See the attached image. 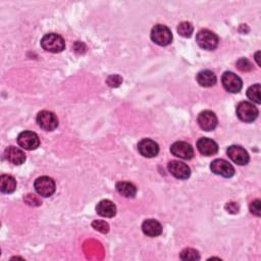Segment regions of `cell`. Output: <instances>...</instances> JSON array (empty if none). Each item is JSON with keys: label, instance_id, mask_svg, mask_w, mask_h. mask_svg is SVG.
Returning <instances> with one entry per match:
<instances>
[{"label": "cell", "instance_id": "6da1fadb", "mask_svg": "<svg viewBox=\"0 0 261 261\" xmlns=\"http://www.w3.org/2000/svg\"><path fill=\"white\" fill-rule=\"evenodd\" d=\"M41 46L47 52L59 53L65 48V41L60 35L47 34L42 38Z\"/></svg>", "mask_w": 261, "mask_h": 261}, {"label": "cell", "instance_id": "7a4b0ae2", "mask_svg": "<svg viewBox=\"0 0 261 261\" xmlns=\"http://www.w3.org/2000/svg\"><path fill=\"white\" fill-rule=\"evenodd\" d=\"M196 41H197V44L205 50H214L219 46L220 43V39L217 35L207 29L198 32L197 36H196Z\"/></svg>", "mask_w": 261, "mask_h": 261}, {"label": "cell", "instance_id": "3957f363", "mask_svg": "<svg viewBox=\"0 0 261 261\" xmlns=\"http://www.w3.org/2000/svg\"><path fill=\"white\" fill-rule=\"evenodd\" d=\"M151 40L159 46H167L172 42L171 31L164 25H156L151 30Z\"/></svg>", "mask_w": 261, "mask_h": 261}, {"label": "cell", "instance_id": "277c9868", "mask_svg": "<svg viewBox=\"0 0 261 261\" xmlns=\"http://www.w3.org/2000/svg\"><path fill=\"white\" fill-rule=\"evenodd\" d=\"M258 115L257 107L248 101H242L237 106V116L244 123H253Z\"/></svg>", "mask_w": 261, "mask_h": 261}, {"label": "cell", "instance_id": "5b68a950", "mask_svg": "<svg viewBox=\"0 0 261 261\" xmlns=\"http://www.w3.org/2000/svg\"><path fill=\"white\" fill-rule=\"evenodd\" d=\"M36 192L43 197H50L55 192V182L49 177H40L34 184Z\"/></svg>", "mask_w": 261, "mask_h": 261}, {"label": "cell", "instance_id": "8992f818", "mask_svg": "<svg viewBox=\"0 0 261 261\" xmlns=\"http://www.w3.org/2000/svg\"><path fill=\"white\" fill-rule=\"evenodd\" d=\"M37 123L41 129L44 130H55L58 127V119L57 117L48 111H42L37 116Z\"/></svg>", "mask_w": 261, "mask_h": 261}, {"label": "cell", "instance_id": "52a82bcc", "mask_svg": "<svg viewBox=\"0 0 261 261\" xmlns=\"http://www.w3.org/2000/svg\"><path fill=\"white\" fill-rule=\"evenodd\" d=\"M222 82L225 89L231 93H239L242 90L243 82L236 74L232 72L224 73L222 77Z\"/></svg>", "mask_w": 261, "mask_h": 261}, {"label": "cell", "instance_id": "ba28073f", "mask_svg": "<svg viewBox=\"0 0 261 261\" xmlns=\"http://www.w3.org/2000/svg\"><path fill=\"white\" fill-rule=\"evenodd\" d=\"M17 144L26 150H35L40 145V139L38 135L31 130L21 132L17 137Z\"/></svg>", "mask_w": 261, "mask_h": 261}, {"label": "cell", "instance_id": "9c48e42d", "mask_svg": "<svg viewBox=\"0 0 261 261\" xmlns=\"http://www.w3.org/2000/svg\"><path fill=\"white\" fill-rule=\"evenodd\" d=\"M227 153H228V156L235 163L239 165H246L250 160L248 152L241 146H238V145L230 146L227 150Z\"/></svg>", "mask_w": 261, "mask_h": 261}, {"label": "cell", "instance_id": "30bf717a", "mask_svg": "<svg viewBox=\"0 0 261 261\" xmlns=\"http://www.w3.org/2000/svg\"><path fill=\"white\" fill-rule=\"evenodd\" d=\"M210 169L215 175L224 178H232L235 175L234 166L224 159H215L210 164Z\"/></svg>", "mask_w": 261, "mask_h": 261}, {"label": "cell", "instance_id": "8fae6325", "mask_svg": "<svg viewBox=\"0 0 261 261\" xmlns=\"http://www.w3.org/2000/svg\"><path fill=\"white\" fill-rule=\"evenodd\" d=\"M167 168L170 172V175L179 180H187L191 176L190 167L186 163L181 161L172 160L168 162Z\"/></svg>", "mask_w": 261, "mask_h": 261}, {"label": "cell", "instance_id": "7c38bea8", "mask_svg": "<svg viewBox=\"0 0 261 261\" xmlns=\"http://www.w3.org/2000/svg\"><path fill=\"white\" fill-rule=\"evenodd\" d=\"M170 152L172 155L186 160H189L194 156L193 147L187 142H183V141L173 143L170 147Z\"/></svg>", "mask_w": 261, "mask_h": 261}, {"label": "cell", "instance_id": "4fadbf2b", "mask_svg": "<svg viewBox=\"0 0 261 261\" xmlns=\"http://www.w3.org/2000/svg\"><path fill=\"white\" fill-rule=\"evenodd\" d=\"M138 150L140 154L147 158L157 156L159 152L158 144L151 139H143L138 143Z\"/></svg>", "mask_w": 261, "mask_h": 261}, {"label": "cell", "instance_id": "5bb4252c", "mask_svg": "<svg viewBox=\"0 0 261 261\" xmlns=\"http://www.w3.org/2000/svg\"><path fill=\"white\" fill-rule=\"evenodd\" d=\"M198 124L202 130H206V132H210L217 126V118L214 113L210 111H204L198 116Z\"/></svg>", "mask_w": 261, "mask_h": 261}, {"label": "cell", "instance_id": "9a60e30c", "mask_svg": "<svg viewBox=\"0 0 261 261\" xmlns=\"http://www.w3.org/2000/svg\"><path fill=\"white\" fill-rule=\"evenodd\" d=\"M4 155L6 160L14 165H20L26 161L25 152L14 146H9L8 148H6Z\"/></svg>", "mask_w": 261, "mask_h": 261}, {"label": "cell", "instance_id": "2e32d148", "mask_svg": "<svg viewBox=\"0 0 261 261\" xmlns=\"http://www.w3.org/2000/svg\"><path fill=\"white\" fill-rule=\"evenodd\" d=\"M197 149L201 154L211 156L219 152V145L209 138H200L197 142Z\"/></svg>", "mask_w": 261, "mask_h": 261}, {"label": "cell", "instance_id": "e0dca14e", "mask_svg": "<svg viewBox=\"0 0 261 261\" xmlns=\"http://www.w3.org/2000/svg\"><path fill=\"white\" fill-rule=\"evenodd\" d=\"M142 231L148 237H158L162 233V226L155 220H146L142 225Z\"/></svg>", "mask_w": 261, "mask_h": 261}, {"label": "cell", "instance_id": "ac0fdd59", "mask_svg": "<svg viewBox=\"0 0 261 261\" xmlns=\"http://www.w3.org/2000/svg\"><path fill=\"white\" fill-rule=\"evenodd\" d=\"M96 211L103 217H114L117 214V206L111 200H102L96 206Z\"/></svg>", "mask_w": 261, "mask_h": 261}, {"label": "cell", "instance_id": "d6986e66", "mask_svg": "<svg viewBox=\"0 0 261 261\" xmlns=\"http://www.w3.org/2000/svg\"><path fill=\"white\" fill-rule=\"evenodd\" d=\"M118 192L127 198H134L137 194V188L130 182H119L117 184Z\"/></svg>", "mask_w": 261, "mask_h": 261}, {"label": "cell", "instance_id": "ffe728a7", "mask_svg": "<svg viewBox=\"0 0 261 261\" xmlns=\"http://www.w3.org/2000/svg\"><path fill=\"white\" fill-rule=\"evenodd\" d=\"M16 189V182L13 177L9 175H2L0 177V190L4 194H11Z\"/></svg>", "mask_w": 261, "mask_h": 261}, {"label": "cell", "instance_id": "44dd1931", "mask_svg": "<svg viewBox=\"0 0 261 261\" xmlns=\"http://www.w3.org/2000/svg\"><path fill=\"white\" fill-rule=\"evenodd\" d=\"M197 82L202 87H211L216 83V76L213 72L205 70L197 75Z\"/></svg>", "mask_w": 261, "mask_h": 261}, {"label": "cell", "instance_id": "7402d4cb", "mask_svg": "<svg viewBox=\"0 0 261 261\" xmlns=\"http://www.w3.org/2000/svg\"><path fill=\"white\" fill-rule=\"evenodd\" d=\"M260 89L261 87L259 84H255L251 87H249L248 90H247V97L253 101L254 103L260 104L261 103V99H260Z\"/></svg>", "mask_w": 261, "mask_h": 261}, {"label": "cell", "instance_id": "603a6c76", "mask_svg": "<svg viewBox=\"0 0 261 261\" xmlns=\"http://www.w3.org/2000/svg\"><path fill=\"white\" fill-rule=\"evenodd\" d=\"M194 31V27L191 23H188V21H183L178 27V33L185 38H189L192 36Z\"/></svg>", "mask_w": 261, "mask_h": 261}, {"label": "cell", "instance_id": "cb8c5ba5", "mask_svg": "<svg viewBox=\"0 0 261 261\" xmlns=\"http://www.w3.org/2000/svg\"><path fill=\"white\" fill-rule=\"evenodd\" d=\"M180 258L183 260H198L200 259V255L197 250L192 249V248H187L182 251Z\"/></svg>", "mask_w": 261, "mask_h": 261}, {"label": "cell", "instance_id": "d4e9b609", "mask_svg": "<svg viewBox=\"0 0 261 261\" xmlns=\"http://www.w3.org/2000/svg\"><path fill=\"white\" fill-rule=\"evenodd\" d=\"M92 227L96 231H98V232H100L102 234H106V233L110 232V225H108L104 221H94L92 223Z\"/></svg>", "mask_w": 261, "mask_h": 261}, {"label": "cell", "instance_id": "484cf974", "mask_svg": "<svg viewBox=\"0 0 261 261\" xmlns=\"http://www.w3.org/2000/svg\"><path fill=\"white\" fill-rule=\"evenodd\" d=\"M237 68L242 72H249V71H252V69H253L252 63L246 58H242L240 60H238L237 61Z\"/></svg>", "mask_w": 261, "mask_h": 261}, {"label": "cell", "instance_id": "4316f807", "mask_svg": "<svg viewBox=\"0 0 261 261\" xmlns=\"http://www.w3.org/2000/svg\"><path fill=\"white\" fill-rule=\"evenodd\" d=\"M123 82V79L120 76H111L107 79V84L112 87H119Z\"/></svg>", "mask_w": 261, "mask_h": 261}, {"label": "cell", "instance_id": "83f0119b", "mask_svg": "<svg viewBox=\"0 0 261 261\" xmlns=\"http://www.w3.org/2000/svg\"><path fill=\"white\" fill-rule=\"evenodd\" d=\"M250 211L256 216H260V200H255L250 204Z\"/></svg>", "mask_w": 261, "mask_h": 261}, {"label": "cell", "instance_id": "f1b7e54d", "mask_svg": "<svg viewBox=\"0 0 261 261\" xmlns=\"http://www.w3.org/2000/svg\"><path fill=\"white\" fill-rule=\"evenodd\" d=\"M226 208L231 212V213H237L239 208H238V205L236 203H228Z\"/></svg>", "mask_w": 261, "mask_h": 261}, {"label": "cell", "instance_id": "f546056e", "mask_svg": "<svg viewBox=\"0 0 261 261\" xmlns=\"http://www.w3.org/2000/svg\"><path fill=\"white\" fill-rule=\"evenodd\" d=\"M259 53H260V52L258 51V52L256 53V55H255V59H256V61H257V63H258V64H260V62H259V59H258V58H259V57H258V56H259Z\"/></svg>", "mask_w": 261, "mask_h": 261}]
</instances>
